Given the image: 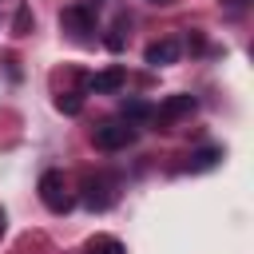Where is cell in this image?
<instances>
[{
    "mask_svg": "<svg viewBox=\"0 0 254 254\" xmlns=\"http://www.w3.org/2000/svg\"><path fill=\"white\" fill-rule=\"evenodd\" d=\"M135 123H127V119H107V123H99L95 131H91V143L99 147V151H123V147H131L135 143Z\"/></svg>",
    "mask_w": 254,
    "mask_h": 254,
    "instance_id": "6da1fadb",
    "label": "cell"
},
{
    "mask_svg": "<svg viewBox=\"0 0 254 254\" xmlns=\"http://www.w3.org/2000/svg\"><path fill=\"white\" fill-rule=\"evenodd\" d=\"M60 28H64L67 36H75V40H91V32H95V4H91V0L67 4V8L60 12Z\"/></svg>",
    "mask_w": 254,
    "mask_h": 254,
    "instance_id": "7a4b0ae2",
    "label": "cell"
},
{
    "mask_svg": "<svg viewBox=\"0 0 254 254\" xmlns=\"http://www.w3.org/2000/svg\"><path fill=\"white\" fill-rule=\"evenodd\" d=\"M115 198H119L115 175H87L83 179V206L87 210H107V206H115Z\"/></svg>",
    "mask_w": 254,
    "mask_h": 254,
    "instance_id": "3957f363",
    "label": "cell"
},
{
    "mask_svg": "<svg viewBox=\"0 0 254 254\" xmlns=\"http://www.w3.org/2000/svg\"><path fill=\"white\" fill-rule=\"evenodd\" d=\"M40 198H44V206L56 210V214L71 210V194H67L64 171H44V175H40Z\"/></svg>",
    "mask_w": 254,
    "mask_h": 254,
    "instance_id": "277c9868",
    "label": "cell"
},
{
    "mask_svg": "<svg viewBox=\"0 0 254 254\" xmlns=\"http://www.w3.org/2000/svg\"><path fill=\"white\" fill-rule=\"evenodd\" d=\"M194 107H198V99H194V95H187V91H183V95H167V99L155 107V115H151V119H159V127L167 131L171 123H179V119L194 115Z\"/></svg>",
    "mask_w": 254,
    "mask_h": 254,
    "instance_id": "5b68a950",
    "label": "cell"
},
{
    "mask_svg": "<svg viewBox=\"0 0 254 254\" xmlns=\"http://www.w3.org/2000/svg\"><path fill=\"white\" fill-rule=\"evenodd\" d=\"M179 40L175 36H167V40H155V44H147V52H143V60L151 64V67H167V64H175L179 60Z\"/></svg>",
    "mask_w": 254,
    "mask_h": 254,
    "instance_id": "8992f818",
    "label": "cell"
},
{
    "mask_svg": "<svg viewBox=\"0 0 254 254\" xmlns=\"http://www.w3.org/2000/svg\"><path fill=\"white\" fill-rule=\"evenodd\" d=\"M123 83H127V67H103V71L91 75L87 87H91L95 95H111V91H119Z\"/></svg>",
    "mask_w": 254,
    "mask_h": 254,
    "instance_id": "52a82bcc",
    "label": "cell"
},
{
    "mask_svg": "<svg viewBox=\"0 0 254 254\" xmlns=\"http://www.w3.org/2000/svg\"><path fill=\"white\" fill-rule=\"evenodd\" d=\"M83 254H127V250L115 234H95V238L83 242Z\"/></svg>",
    "mask_w": 254,
    "mask_h": 254,
    "instance_id": "ba28073f",
    "label": "cell"
},
{
    "mask_svg": "<svg viewBox=\"0 0 254 254\" xmlns=\"http://www.w3.org/2000/svg\"><path fill=\"white\" fill-rule=\"evenodd\" d=\"M119 115H123L127 123H143V119L155 115V107H151L147 99H123V103H119Z\"/></svg>",
    "mask_w": 254,
    "mask_h": 254,
    "instance_id": "9c48e42d",
    "label": "cell"
},
{
    "mask_svg": "<svg viewBox=\"0 0 254 254\" xmlns=\"http://www.w3.org/2000/svg\"><path fill=\"white\" fill-rule=\"evenodd\" d=\"M218 159H222V147H202L187 159V171H210V167H218Z\"/></svg>",
    "mask_w": 254,
    "mask_h": 254,
    "instance_id": "30bf717a",
    "label": "cell"
},
{
    "mask_svg": "<svg viewBox=\"0 0 254 254\" xmlns=\"http://www.w3.org/2000/svg\"><path fill=\"white\" fill-rule=\"evenodd\" d=\"M12 32H16V36H28V32H32V8H28V4H20V8H16Z\"/></svg>",
    "mask_w": 254,
    "mask_h": 254,
    "instance_id": "8fae6325",
    "label": "cell"
},
{
    "mask_svg": "<svg viewBox=\"0 0 254 254\" xmlns=\"http://www.w3.org/2000/svg\"><path fill=\"white\" fill-rule=\"evenodd\" d=\"M56 107H60L64 115H79V107H83V99H79V95H60V99H56Z\"/></svg>",
    "mask_w": 254,
    "mask_h": 254,
    "instance_id": "7c38bea8",
    "label": "cell"
},
{
    "mask_svg": "<svg viewBox=\"0 0 254 254\" xmlns=\"http://www.w3.org/2000/svg\"><path fill=\"white\" fill-rule=\"evenodd\" d=\"M246 4H250V0H222V12H226V16H242Z\"/></svg>",
    "mask_w": 254,
    "mask_h": 254,
    "instance_id": "4fadbf2b",
    "label": "cell"
},
{
    "mask_svg": "<svg viewBox=\"0 0 254 254\" xmlns=\"http://www.w3.org/2000/svg\"><path fill=\"white\" fill-rule=\"evenodd\" d=\"M103 44H107V48H111V52H119V48H123V36H119V32H111V36H107V40H103Z\"/></svg>",
    "mask_w": 254,
    "mask_h": 254,
    "instance_id": "5bb4252c",
    "label": "cell"
},
{
    "mask_svg": "<svg viewBox=\"0 0 254 254\" xmlns=\"http://www.w3.org/2000/svg\"><path fill=\"white\" fill-rule=\"evenodd\" d=\"M4 222H8V218H4V206H0V234H4Z\"/></svg>",
    "mask_w": 254,
    "mask_h": 254,
    "instance_id": "9a60e30c",
    "label": "cell"
},
{
    "mask_svg": "<svg viewBox=\"0 0 254 254\" xmlns=\"http://www.w3.org/2000/svg\"><path fill=\"white\" fill-rule=\"evenodd\" d=\"M151 4H171V0H151Z\"/></svg>",
    "mask_w": 254,
    "mask_h": 254,
    "instance_id": "2e32d148",
    "label": "cell"
}]
</instances>
